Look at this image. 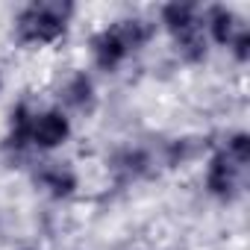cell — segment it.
Segmentation results:
<instances>
[{
    "mask_svg": "<svg viewBox=\"0 0 250 250\" xmlns=\"http://www.w3.org/2000/svg\"><path fill=\"white\" fill-rule=\"evenodd\" d=\"M130 44H127V39H124V33H121V27H118V21L112 24V27H103L100 33H94V39H91V59H94V65L100 68V71H118L124 62L130 59Z\"/></svg>",
    "mask_w": 250,
    "mask_h": 250,
    "instance_id": "cell-5",
    "label": "cell"
},
{
    "mask_svg": "<svg viewBox=\"0 0 250 250\" xmlns=\"http://www.w3.org/2000/svg\"><path fill=\"white\" fill-rule=\"evenodd\" d=\"M71 3H30L15 18V39L21 44H53L68 33Z\"/></svg>",
    "mask_w": 250,
    "mask_h": 250,
    "instance_id": "cell-1",
    "label": "cell"
},
{
    "mask_svg": "<svg viewBox=\"0 0 250 250\" xmlns=\"http://www.w3.org/2000/svg\"><path fill=\"white\" fill-rule=\"evenodd\" d=\"M0 88H3V77H0Z\"/></svg>",
    "mask_w": 250,
    "mask_h": 250,
    "instance_id": "cell-13",
    "label": "cell"
},
{
    "mask_svg": "<svg viewBox=\"0 0 250 250\" xmlns=\"http://www.w3.org/2000/svg\"><path fill=\"white\" fill-rule=\"evenodd\" d=\"M165 30L171 33L177 53L186 62H203L206 59V33H203V9L191 3H168L159 12Z\"/></svg>",
    "mask_w": 250,
    "mask_h": 250,
    "instance_id": "cell-2",
    "label": "cell"
},
{
    "mask_svg": "<svg viewBox=\"0 0 250 250\" xmlns=\"http://www.w3.org/2000/svg\"><path fill=\"white\" fill-rule=\"evenodd\" d=\"M33 112L30 103H18L9 115V133H6V142L3 147L15 156H21L24 150H30V127H33Z\"/></svg>",
    "mask_w": 250,
    "mask_h": 250,
    "instance_id": "cell-9",
    "label": "cell"
},
{
    "mask_svg": "<svg viewBox=\"0 0 250 250\" xmlns=\"http://www.w3.org/2000/svg\"><path fill=\"white\" fill-rule=\"evenodd\" d=\"M74 127H71V118L59 109V106H50V109H42V112H33V127H30V147L33 150H56L62 147L68 139H71Z\"/></svg>",
    "mask_w": 250,
    "mask_h": 250,
    "instance_id": "cell-3",
    "label": "cell"
},
{
    "mask_svg": "<svg viewBox=\"0 0 250 250\" xmlns=\"http://www.w3.org/2000/svg\"><path fill=\"white\" fill-rule=\"evenodd\" d=\"M224 153L232 162H238L241 168H247V162H250V139H247V133H232L227 139V145H224Z\"/></svg>",
    "mask_w": 250,
    "mask_h": 250,
    "instance_id": "cell-11",
    "label": "cell"
},
{
    "mask_svg": "<svg viewBox=\"0 0 250 250\" xmlns=\"http://www.w3.org/2000/svg\"><path fill=\"white\" fill-rule=\"evenodd\" d=\"M36 183H39L53 200H65V197H71V194L77 191L80 177H77L74 168H68V165H62V162H44V165H39V171H36Z\"/></svg>",
    "mask_w": 250,
    "mask_h": 250,
    "instance_id": "cell-7",
    "label": "cell"
},
{
    "mask_svg": "<svg viewBox=\"0 0 250 250\" xmlns=\"http://www.w3.org/2000/svg\"><path fill=\"white\" fill-rule=\"evenodd\" d=\"M62 100L68 109L74 112H91L94 103H97V94H94V80L85 74V71H77L68 77L65 88H62Z\"/></svg>",
    "mask_w": 250,
    "mask_h": 250,
    "instance_id": "cell-10",
    "label": "cell"
},
{
    "mask_svg": "<svg viewBox=\"0 0 250 250\" xmlns=\"http://www.w3.org/2000/svg\"><path fill=\"white\" fill-rule=\"evenodd\" d=\"M241 174H244V168H241L238 162H232V159L224 153V147H218V150L209 156V162H206L203 186H206V191H209L212 197H218V200H232V197L238 194V188H241Z\"/></svg>",
    "mask_w": 250,
    "mask_h": 250,
    "instance_id": "cell-4",
    "label": "cell"
},
{
    "mask_svg": "<svg viewBox=\"0 0 250 250\" xmlns=\"http://www.w3.org/2000/svg\"><path fill=\"white\" fill-rule=\"evenodd\" d=\"M229 47H232V53H235L238 62H247V56H250V33H247V27H241L235 33V39L229 42Z\"/></svg>",
    "mask_w": 250,
    "mask_h": 250,
    "instance_id": "cell-12",
    "label": "cell"
},
{
    "mask_svg": "<svg viewBox=\"0 0 250 250\" xmlns=\"http://www.w3.org/2000/svg\"><path fill=\"white\" fill-rule=\"evenodd\" d=\"M24 250H36V247H24Z\"/></svg>",
    "mask_w": 250,
    "mask_h": 250,
    "instance_id": "cell-14",
    "label": "cell"
},
{
    "mask_svg": "<svg viewBox=\"0 0 250 250\" xmlns=\"http://www.w3.org/2000/svg\"><path fill=\"white\" fill-rule=\"evenodd\" d=\"M241 27H244V24H238L235 12L227 9V6H209V9H203V33H206V39H212L215 44L229 47V42L235 39V33H238Z\"/></svg>",
    "mask_w": 250,
    "mask_h": 250,
    "instance_id": "cell-8",
    "label": "cell"
},
{
    "mask_svg": "<svg viewBox=\"0 0 250 250\" xmlns=\"http://www.w3.org/2000/svg\"><path fill=\"white\" fill-rule=\"evenodd\" d=\"M109 168H112L118 183H139L153 171V159L142 147H121V150L112 153Z\"/></svg>",
    "mask_w": 250,
    "mask_h": 250,
    "instance_id": "cell-6",
    "label": "cell"
}]
</instances>
